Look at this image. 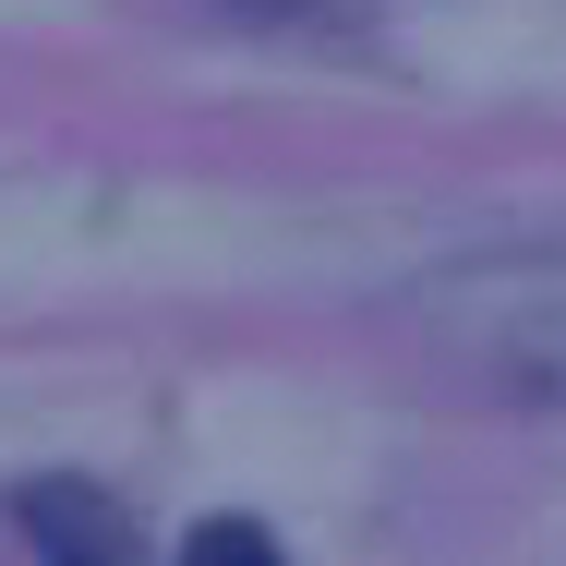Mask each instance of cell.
Here are the masks:
<instances>
[{
    "label": "cell",
    "instance_id": "1",
    "mask_svg": "<svg viewBox=\"0 0 566 566\" xmlns=\"http://www.w3.org/2000/svg\"><path fill=\"white\" fill-rule=\"evenodd\" d=\"M398 326L470 374L482 398H531L566 410V241L543 253H482V265H434L422 290H398Z\"/></svg>",
    "mask_w": 566,
    "mask_h": 566
},
{
    "label": "cell",
    "instance_id": "2",
    "mask_svg": "<svg viewBox=\"0 0 566 566\" xmlns=\"http://www.w3.org/2000/svg\"><path fill=\"white\" fill-rule=\"evenodd\" d=\"M12 518L49 543V566H133V531H120V506H109V494H85V482H36Z\"/></svg>",
    "mask_w": 566,
    "mask_h": 566
},
{
    "label": "cell",
    "instance_id": "3",
    "mask_svg": "<svg viewBox=\"0 0 566 566\" xmlns=\"http://www.w3.org/2000/svg\"><path fill=\"white\" fill-rule=\"evenodd\" d=\"M181 566H290V555H277L265 518H206V531L181 543Z\"/></svg>",
    "mask_w": 566,
    "mask_h": 566
}]
</instances>
